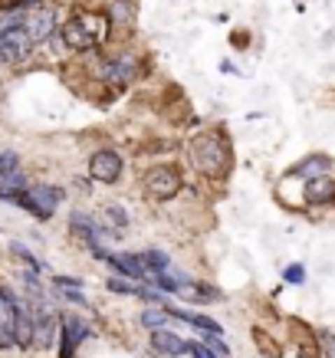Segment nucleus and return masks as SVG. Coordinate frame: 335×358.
I'll use <instances>...</instances> for the list:
<instances>
[{
	"label": "nucleus",
	"mask_w": 335,
	"mask_h": 358,
	"mask_svg": "<svg viewBox=\"0 0 335 358\" xmlns=\"http://www.w3.org/2000/svg\"><path fill=\"white\" fill-rule=\"evenodd\" d=\"M187 158L207 181H227V174L234 171V152H230V141L220 129H204L191 135Z\"/></svg>",
	"instance_id": "1"
},
{
	"label": "nucleus",
	"mask_w": 335,
	"mask_h": 358,
	"mask_svg": "<svg viewBox=\"0 0 335 358\" xmlns=\"http://www.w3.org/2000/svg\"><path fill=\"white\" fill-rule=\"evenodd\" d=\"M112 33V17L106 10H89V7H79V10L69 13V20L59 27V36H63V46L73 50V53H89L108 40Z\"/></svg>",
	"instance_id": "2"
},
{
	"label": "nucleus",
	"mask_w": 335,
	"mask_h": 358,
	"mask_svg": "<svg viewBox=\"0 0 335 358\" xmlns=\"http://www.w3.org/2000/svg\"><path fill=\"white\" fill-rule=\"evenodd\" d=\"M141 187L148 201L155 204H168L184 191V171L178 162H155L152 168H145L141 174Z\"/></svg>",
	"instance_id": "3"
},
{
	"label": "nucleus",
	"mask_w": 335,
	"mask_h": 358,
	"mask_svg": "<svg viewBox=\"0 0 335 358\" xmlns=\"http://www.w3.org/2000/svg\"><path fill=\"white\" fill-rule=\"evenodd\" d=\"M66 191L59 185H46V181H36L17 197V207H23L30 217L36 220H50L56 214V207L63 204Z\"/></svg>",
	"instance_id": "4"
},
{
	"label": "nucleus",
	"mask_w": 335,
	"mask_h": 358,
	"mask_svg": "<svg viewBox=\"0 0 335 358\" xmlns=\"http://www.w3.org/2000/svg\"><path fill=\"white\" fill-rule=\"evenodd\" d=\"M125 174V158L115 148H99L89 155V178L96 185H119Z\"/></svg>",
	"instance_id": "5"
},
{
	"label": "nucleus",
	"mask_w": 335,
	"mask_h": 358,
	"mask_svg": "<svg viewBox=\"0 0 335 358\" xmlns=\"http://www.w3.org/2000/svg\"><path fill=\"white\" fill-rule=\"evenodd\" d=\"M89 336H92V329L86 326L83 315L59 313V358H73Z\"/></svg>",
	"instance_id": "6"
},
{
	"label": "nucleus",
	"mask_w": 335,
	"mask_h": 358,
	"mask_svg": "<svg viewBox=\"0 0 335 358\" xmlns=\"http://www.w3.org/2000/svg\"><path fill=\"white\" fill-rule=\"evenodd\" d=\"M299 201L303 207H335V174H313L299 181Z\"/></svg>",
	"instance_id": "7"
},
{
	"label": "nucleus",
	"mask_w": 335,
	"mask_h": 358,
	"mask_svg": "<svg viewBox=\"0 0 335 358\" xmlns=\"http://www.w3.org/2000/svg\"><path fill=\"white\" fill-rule=\"evenodd\" d=\"M135 76H138V63H135L129 53L106 56V59H102V66H99V79H102V83H108V86H115V89L131 86V83H135Z\"/></svg>",
	"instance_id": "8"
},
{
	"label": "nucleus",
	"mask_w": 335,
	"mask_h": 358,
	"mask_svg": "<svg viewBox=\"0 0 335 358\" xmlns=\"http://www.w3.org/2000/svg\"><path fill=\"white\" fill-rule=\"evenodd\" d=\"M20 296L10 286H0V348H17V309Z\"/></svg>",
	"instance_id": "9"
},
{
	"label": "nucleus",
	"mask_w": 335,
	"mask_h": 358,
	"mask_svg": "<svg viewBox=\"0 0 335 358\" xmlns=\"http://www.w3.org/2000/svg\"><path fill=\"white\" fill-rule=\"evenodd\" d=\"M33 40L27 27H17V30H0V63H23L30 59L33 53Z\"/></svg>",
	"instance_id": "10"
},
{
	"label": "nucleus",
	"mask_w": 335,
	"mask_h": 358,
	"mask_svg": "<svg viewBox=\"0 0 335 358\" xmlns=\"http://www.w3.org/2000/svg\"><path fill=\"white\" fill-rule=\"evenodd\" d=\"M69 230H73V237H79L86 247H99V243L112 240V234L99 224V217L86 214V210H73V214H69Z\"/></svg>",
	"instance_id": "11"
},
{
	"label": "nucleus",
	"mask_w": 335,
	"mask_h": 358,
	"mask_svg": "<svg viewBox=\"0 0 335 358\" xmlns=\"http://www.w3.org/2000/svg\"><path fill=\"white\" fill-rule=\"evenodd\" d=\"M59 13L56 7H36L33 13H27V33H30L33 43H46L56 30H59Z\"/></svg>",
	"instance_id": "12"
},
{
	"label": "nucleus",
	"mask_w": 335,
	"mask_h": 358,
	"mask_svg": "<svg viewBox=\"0 0 335 358\" xmlns=\"http://www.w3.org/2000/svg\"><path fill=\"white\" fill-rule=\"evenodd\" d=\"M148 338H152V352L155 355H164V358H181L191 352V338L178 336V332H171V329H155V332H148Z\"/></svg>",
	"instance_id": "13"
},
{
	"label": "nucleus",
	"mask_w": 335,
	"mask_h": 358,
	"mask_svg": "<svg viewBox=\"0 0 335 358\" xmlns=\"http://www.w3.org/2000/svg\"><path fill=\"white\" fill-rule=\"evenodd\" d=\"M335 168V162L329 158L325 152H313L306 155L303 162H296L290 171L283 174V181H306V178H313V174H329Z\"/></svg>",
	"instance_id": "14"
},
{
	"label": "nucleus",
	"mask_w": 335,
	"mask_h": 358,
	"mask_svg": "<svg viewBox=\"0 0 335 358\" xmlns=\"http://www.w3.org/2000/svg\"><path fill=\"white\" fill-rule=\"evenodd\" d=\"M99 224L112 234V240H119L125 230H129V210L122 204H115V201H108V204H102V214H99Z\"/></svg>",
	"instance_id": "15"
},
{
	"label": "nucleus",
	"mask_w": 335,
	"mask_h": 358,
	"mask_svg": "<svg viewBox=\"0 0 335 358\" xmlns=\"http://www.w3.org/2000/svg\"><path fill=\"white\" fill-rule=\"evenodd\" d=\"M17 348H23V352L36 348V336H33V309H30V303H23L20 309H17Z\"/></svg>",
	"instance_id": "16"
},
{
	"label": "nucleus",
	"mask_w": 335,
	"mask_h": 358,
	"mask_svg": "<svg viewBox=\"0 0 335 358\" xmlns=\"http://www.w3.org/2000/svg\"><path fill=\"white\" fill-rule=\"evenodd\" d=\"M53 289H56L59 296H66L69 303L89 306L86 293H83V280H76V276H53Z\"/></svg>",
	"instance_id": "17"
},
{
	"label": "nucleus",
	"mask_w": 335,
	"mask_h": 358,
	"mask_svg": "<svg viewBox=\"0 0 335 358\" xmlns=\"http://www.w3.org/2000/svg\"><path fill=\"white\" fill-rule=\"evenodd\" d=\"M171 322V306H145L141 309V326L155 332V329H168Z\"/></svg>",
	"instance_id": "18"
},
{
	"label": "nucleus",
	"mask_w": 335,
	"mask_h": 358,
	"mask_svg": "<svg viewBox=\"0 0 335 358\" xmlns=\"http://www.w3.org/2000/svg\"><path fill=\"white\" fill-rule=\"evenodd\" d=\"M27 187H30L27 174H23V171H13L10 178H3V181H0V201H10V204H17V197H20Z\"/></svg>",
	"instance_id": "19"
},
{
	"label": "nucleus",
	"mask_w": 335,
	"mask_h": 358,
	"mask_svg": "<svg viewBox=\"0 0 335 358\" xmlns=\"http://www.w3.org/2000/svg\"><path fill=\"white\" fill-rule=\"evenodd\" d=\"M141 263H145V270H148V280H152L155 273H162V270H168V266H174L171 257H168L164 250H155V247L141 250Z\"/></svg>",
	"instance_id": "20"
},
{
	"label": "nucleus",
	"mask_w": 335,
	"mask_h": 358,
	"mask_svg": "<svg viewBox=\"0 0 335 358\" xmlns=\"http://www.w3.org/2000/svg\"><path fill=\"white\" fill-rule=\"evenodd\" d=\"M201 342H204L207 348H214L220 358H230V345L224 342V332H201Z\"/></svg>",
	"instance_id": "21"
},
{
	"label": "nucleus",
	"mask_w": 335,
	"mask_h": 358,
	"mask_svg": "<svg viewBox=\"0 0 335 358\" xmlns=\"http://www.w3.org/2000/svg\"><path fill=\"white\" fill-rule=\"evenodd\" d=\"M306 266L303 263H290V266H283V282L286 286H306Z\"/></svg>",
	"instance_id": "22"
},
{
	"label": "nucleus",
	"mask_w": 335,
	"mask_h": 358,
	"mask_svg": "<svg viewBox=\"0 0 335 358\" xmlns=\"http://www.w3.org/2000/svg\"><path fill=\"white\" fill-rule=\"evenodd\" d=\"M10 253H17V257H20L23 263H27V270H36V273H43L46 270V263L43 260H36V257H33L30 250L23 247V243H10Z\"/></svg>",
	"instance_id": "23"
},
{
	"label": "nucleus",
	"mask_w": 335,
	"mask_h": 358,
	"mask_svg": "<svg viewBox=\"0 0 335 358\" xmlns=\"http://www.w3.org/2000/svg\"><path fill=\"white\" fill-rule=\"evenodd\" d=\"M13 171H20V155L17 152H0V181L10 178Z\"/></svg>",
	"instance_id": "24"
},
{
	"label": "nucleus",
	"mask_w": 335,
	"mask_h": 358,
	"mask_svg": "<svg viewBox=\"0 0 335 358\" xmlns=\"http://www.w3.org/2000/svg\"><path fill=\"white\" fill-rule=\"evenodd\" d=\"M319 348L325 358H335V332L332 329H319Z\"/></svg>",
	"instance_id": "25"
},
{
	"label": "nucleus",
	"mask_w": 335,
	"mask_h": 358,
	"mask_svg": "<svg viewBox=\"0 0 335 358\" xmlns=\"http://www.w3.org/2000/svg\"><path fill=\"white\" fill-rule=\"evenodd\" d=\"M253 342H257V348H263V352H266V355H270V358H276V355H280V348L273 345V342H270V336H266L263 329H253Z\"/></svg>",
	"instance_id": "26"
},
{
	"label": "nucleus",
	"mask_w": 335,
	"mask_h": 358,
	"mask_svg": "<svg viewBox=\"0 0 335 358\" xmlns=\"http://www.w3.org/2000/svg\"><path fill=\"white\" fill-rule=\"evenodd\" d=\"M187 355H191V358H220L214 348H207L201 338H191V352H187Z\"/></svg>",
	"instance_id": "27"
}]
</instances>
